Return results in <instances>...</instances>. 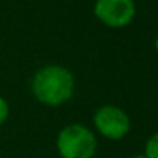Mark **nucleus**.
Listing matches in <instances>:
<instances>
[{"instance_id":"obj_1","label":"nucleus","mask_w":158,"mask_h":158,"mask_svg":"<svg viewBox=\"0 0 158 158\" xmlns=\"http://www.w3.org/2000/svg\"><path fill=\"white\" fill-rule=\"evenodd\" d=\"M75 88L72 72L58 64H48L40 68L31 81L34 97L46 106H60L66 103Z\"/></svg>"},{"instance_id":"obj_5","label":"nucleus","mask_w":158,"mask_h":158,"mask_svg":"<svg viewBox=\"0 0 158 158\" xmlns=\"http://www.w3.org/2000/svg\"><path fill=\"white\" fill-rule=\"evenodd\" d=\"M144 157L146 158H158V132H155L154 135H151V138L146 141Z\"/></svg>"},{"instance_id":"obj_7","label":"nucleus","mask_w":158,"mask_h":158,"mask_svg":"<svg viewBox=\"0 0 158 158\" xmlns=\"http://www.w3.org/2000/svg\"><path fill=\"white\" fill-rule=\"evenodd\" d=\"M155 48H157V51H158V37L155 39Z\"/></svg>"},{"instance_id":"obj_6","label":"nucleus","mask_w":158,"mask_h":158,"mask_svg":"<svg viewBox=\"0 0 158 158\" xmlns=\"http://www.w3.org/2000/svg\"><path fill=\"white\" fill-rule=\"evenodd\" d=\"M8 115H9V105L3 97H0V126L6 121Z\"/></svg>"},{"instance_id":"obj_4","label":"nucleus","mask_w":158,"mask_h":158,"mask_svg":"<svg viewBox=\"0 0 158 158\" xmlns=\"http://www.w3.org/2000/svg\"><path fill=\"white\" fill-rule=\"evenodd\" d=\"M134 0H95L94 14L109 28H124L135 17Z\"/></svg>"},{"instance_id":"obj_8","label":"nucleus","mask_w":158,"mask_h":158,"mask_svg":"<svg viewBox=\"0 0 158 158\" xmlns=\"http://www.w3.org/2000/svg\"><path fill=\"white\" fill-rule=\"evenodd\" d=\"M132 158H146L144 155H137V157H132Z\"/></svg>"},{"instance_id":"obj_2","label":"nucleus","mask_w":158,"mask_h":158,"mask_svg":"<svg viewBox=\"0 0 158 158\" xmlns=\"http://www.w3.org/2000/svg\"><path fill=\"white\" fill-rule=\"evenodd\" d=\"M97 149V140L91 129L72 123L64 126L57 137V151L61 158H92Z\"/></svg>"},{"instance_id":"obj_3","label":"nucleus","mask_w":158,"mask_h":158,"mask_svg":"<svg viewBox=\"0 0 158 158\" xmlns=\"http://www.w3.org/2000/svg\"><path fill=\"white\" fill-rule=\"evenodd\" d=\"M94 126L106 138L121 140L131 131V118L123 109L106 105L95 110Z\"/></svg>"}]
</instances>
